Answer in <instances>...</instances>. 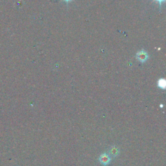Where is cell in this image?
<instances>
[{
  "label": "cell",
  "mask_w": 166,
  "mask_h": 166,
  "mask_svg": "<svg viewBox=\"0 0 166 166\" xmlns=\"http://www.w3.org/2000/svg\"><path fill=\"white\" fill-rule=\"evenodd\" d=\"M154 1H157L158 3L159 6H160V8H161V6L162 5V4L165 2V0H154Z\"/></svg>",
  "instance_id": "5"
},
{
  "label": "cell",
  "mask_w": 166,
  "mask_h": 166,
  "mask_svg": "<svg viewBox=\"0 0 166 166\" xmlns=\"http://www.w3.org/2000/svg\"><path fill=\"white\" fill-rule=\"evenodd\" d=\"M111 156H110L109 154H108L107 153H102L99 158V160L100 163L102 165H103L104 166H107V165H109L110 164V161H111Z\"/></svg>",
  "instance_id": "2"
},
{
  "label": "cell",
  "mask_w": 166,
  "mask_h": 166,
  "mask_svg": "<svg viewBox=\"0 0 166 166\" xmlns=\"http://www.w3.org/2000/svg\"><path fill=\"white\" fill-rule=\"evenodd\" d=\"M109 153L110 156L111 157H113V158L116 157L117 155L120 154L119 147L115 146H113L112 147H110L109 149Z\"/></svg>",
  "instance_id": "3"
},
{
  "label": "cell",
  "mask_w": 166,
  "mask_h": 166,
  "mask_svg": "<svg viewBox=\"0 0 166 166\" xmlns=\"http://www.w3.org/2000/svg\"><path fill=\"white\" fill-rule=\"evenodd\" d=\"M63 1H64L65 2H66V3H69L70 1H72V0H63Z\"/></svg>",
  "instance_id": "6"
},
{
  "label": "cell",
  "mask_w": 166,
  "mask_h": 166,
  "mask_svg": "<svg viewBox=\"0 0 166 166\" xmlns=\"http://www.w3.org/2000/svg\"><path fill=\"white\" fill-rule=\"evenodd\" d=\"M136 58L138 61L141 62L142 63L146 62L149 59V55L147 53L144 51V50H141L137 53L136 55Z\"/></svg>",
  "instance_id": "1"
},
{
  "label": "cell",
  "mask_w": 166,
  "mask_h": 166,
  "mask_svg": "<svg viewBox=\"0 0 166 166\" xmlns=\"http://www.w3.org/2000/svg\"><path fill=\"white\" fill-rule=\"evenodd\" d=\"M158 86L160 88H165V82L164 80H161L160 79L158 81Z\"/></svg>",
  "instance_id": "4"
}]
</instances>
